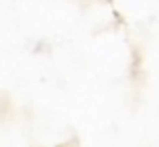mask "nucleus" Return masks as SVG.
Listing matches in <instances>:
<instances>
[]
</instances>
